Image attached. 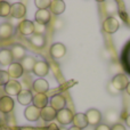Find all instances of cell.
<instances>
[{"instance_id": "obj_35", "label": "cell", "mask_w": 130, "mask_h": 130, "mask_svg": "<svg viewBox=\"0 0 130 130\" xmlns=\"http://www.w3.org/2000/svg\"><path fill=\"white\" fill-rule=\"evenodd\" d=\"M62 23H63V22H62V21L57 20V21H56V23H55V29H61V26H62V25H63V24H62Z\"/></svg>"}, {"instance_id": "obj_28", "label": "cell", "mask_w": 130, "mask_h": 130, "mask_svg": "<svg viewBox=\"0 0 130 130\" xmlns=\"http://www.w3.org/2000/svg\"><path fill=\"white\" fill-rule=\"evenodd\" d=\"M11 5L7 1H0V17H7L10 15Z\"/></svg>"}, {"instance_id": "obj_16", "label": "cell", "mask_w": 130, "mask_h": 130, "mask_svg": "<svg viewBox=\"0 0 130 130\" xmlns=\"http://www.w3.org/2000/svg\"><path fill=\"white\" fill-rule=\"evenodd\" d=\"M32 88L37 94H46L49 90V83L45 79H37L32 85Z\"/></svg>"}, {"instance_id": "obj_12", "label": "cell", "mask_w": 130, "mask_h": 130, "mask_svg": "<svg viewBox=\"0 0 130 130\" xmlns=\"http://www.w3.org/2000/svg\"><path fill=\"white\" fill-rule=\"evenodd\" d=\"M121 64L126 72L130 74V40L127 42L121 53Z\"/></svg>"}, {"instance_id": "obj_24", "label": "cell", "mask_w": 130, "mask_h": 130, "mask_svg": "<svg viewBox=\"0 0 130 130\" xmlns=\"http://www.w3.org/2000/svg\"><path fill=\"white\" fill-rule=\"evenodd\" d=\"M13 55L10 49H1L0 50V65L1 66H9L13 63Z\"/></svg>"}, {"instance_id": "obj_4", "label": "cell", "mask_w": 130, "mask_h": 130, "mask_svg": "<svg viewBox=\"0 0 130 130\" xmlns=\"http://www.w3.org/2000/svg\"><path fill=\"white\" fill-rule=\"evenodd\" d=\"M4 89L8 96H17L22 91V86L17 80H9L6 85L4 86Z\"/></svg>"}, {"instance_id": "obj_21", "label": "cell", "mask_w": 130, "mask_h": 130, "mask_svg": "<svg viewBox=\"0 0 130 130\" xmlns=\"http://www.w3.org/2000/svg\"><path fill=\"white\" fill-rule=\"evenodd\" d=\"M49 9L50 13L54 14V15H61L65 10V2L62 1V0H53L50 2Z\"/></svg>"}, {"instance_id": "obj_34", "label": "cell", "mask_w": 130, "mask_h": 130, "mask_svg": "<svg viewBox=\"0 0 130 130\" xmlns=\"http://www.w3.org/2000/svg\"><path fill=\"white\" fill-rule=\"evenodd\" d=\"M95 130H111V127L107 126V124H105V123L104 124H98Z\"/></svg>"}, {"instance_id": "obj_36", "label": "cell", "mask_w": 130, "mask_h": 130, "mask_svg": "<svg viewBox=\"0 0 130 130\" xmlns=\"http://www.w3.org/2000/svg\"><path fill=\"white\" fill-rule=\"evenodd\" d=\"M126 123L128 124V127L130 128V114L127 115V118H126Z\"/></svg>"}, {"instance_id": "obj_19", "label": "cell", "mask_w": 130, "mask_h": 130, "mask_svg": "<svg viewBox=\"0 0 130 130\" xmlns=\"http://www.w3.org/2000/svg\"><path fill=\"white\" fill-rule=\"evenodd\" d=\"M56 115L57 112L52 107V106H46V107L41 108V112H40V118L46 122H49L53 121V120L56 119Z\"/></svg>"}, {"instance_id": "obj_6", "label": "cell", "mask_w": 130, "mask_h": 130, "mask_svg": "<svg viewBox=\"0 0 130 130\" xmlns=\"http://www.w3.org/2000/svg\"><path fill=\"white\" fill-rule=\"evenodd\" d=\"M34 18H36V23L46 26L52 20V13L48 9H38L34 15Z\"/></svg>"}, {"instance_id": "obj_27", "label": "cell", "mask_w": 130, "mask_h": 130, "mask_svg": "<svg viewBox=\"0 0 130 130\" xmlns=\"http://www.w3.org/2000/svg\"><path fill=\"white\" fill-rule=\"evenodd\" d=\"M37 61L34 57L32 56H25L24 58L22 59V62H21V65H22L23 70L26 72H31L32 70H33L34 65H36Z\"/></svg>"}, {"instance_id": "obj_22", "label": "cell", "mask_w": 130, "mask_h": 130, "mask_svg": "<svg viewBox=\"0 0 130 130\" xmlns=\"http://www.w3.org/2000/svg\"><path fill=\"white\" fill-rule=\"evenodd\" d=\"M11 55H13V59L14 61H22L26 55L25 48L22 45H14L13 48L10 49Z\"/></svg>"}, {"instance_id": "obj_9", "label": "cell", "mask_w": 130, "mask_h": 130, "mask_svg": "<svg viewBox=\"0 0 130 130\" xmlns=\"http://www.w3.org/2000/svg\"><path fill=\"white\" fill-rule=\"evenodd\" d=\"M50 106H52L56 112H58V111L65 108V106H66V98L61 94L54 95V96L50 98Z\"/></svg>"}, {"instance_id": "obj_29", "label": "cell", "mask_w": 130, "mask_h": 130, "mask_svg": "<svg viewBox=\"0 0 130 130\" xmlns=\"http://www.w3.org/2000/svg\"><path fill=\"white\" fill-rule=\"evenodd\" d=\"M50 0H36L34 1V5L38 9H47L49 8L50 6Z\"/></svg>"}, {"instance_id": "obj_31", "label": "cell", "mask_w": 130, "mask_h": 130, "mask_svg": "<svg viewBox=\"0 0 130 130\" xmlns=\"http://www.w3.org/2000/svg\"><path fill=\"white\" fill-rule=\"evenodd\" d=\"M46 31V26L45 25H41V24H38V23H34V33L33 34H41L43 36Z\"/></svg>"}, {"instance_id": "obj_13", "label": "cell", "mask_w": 130, "mask_h": 130, "mask_svg": "<svg viewBox=\"0 0 130 130\" xmlns=\"http://www.w3.org/2000/svg\"><path fill=\"white\" fill-rule=\"evenodd\" d=\"M14 108V101L9 96H2L0 98V112L4 114H8Z\"/></svg>"}, {"instance_id": "obj_10", "label": "cell", "mask_w": 130, "mask_h": 130, "mask_svg": "<svg viewBox=\"0 0 130 130\" xmlns=\"http://www.w3.org/2000/svg\"><path fill=\"white\" fill-rule=\"evenodd\" d=\"M7 73H8V75L10 76V78H13V80H15V79H18L23 75L24 70H23L21 63H18V62H13V63L8 66Z\"/></svg>"}, {"instance_id": "obj_26", "label": "cell", "mask_w": 130, "mask_h": 130, "mask_svg": "<svg viewBox=\"0 0 130 130\" xmlns=\"http://www.w3.org/2000/svg\"><path fill=\"white\" fill-rule=\"evenodd\" d=\"M29 41L36 48H42L46 45V38L43 36H41V34H32L30 37Z\"/></svg>"}, {"instance_id": "obj_18", "label": "cell", "mask_w": 130, "mask_h": 130, "mask_svg": "<svg viewBox=\"0 0 130 130\" xmlns=\"http://www.w3.org/2000/svg\"><path fill=\"white\" fill-rule=\"evenodd\" d=\"M72 123H73V127H76L79 129H85L89 126L85 113H76V114H74Z\"/></svg>"}, {"instance_id": "obj_23", "label": "cell", "mask_w": 130, "mask_h": 130, "mask_svg": "<svg viewBox=\"0 0 130 130\" xmlns=\"http://www.w3.org/2000/svg\"><path fill=\"white\" fill-rule=\"evenodd\" d=\"M33 99V95L30 90L27 89H22V91L17 95V101L22 105H29Z\"/></svg>"}, {"instance_id": "obj_1", "label": "cell", "mask_w": 130, "mask_h": 130, "mask_svg": "<svg viewBox=\"0 0 130 130\" xmlns=\"http://www.w3.org/2000/svg\"><path fill=\"white\" fill-rule=\"evenodd\" d=\"M111 83L113 85V87H114L115 89L121 92V91H123V90H126L127 86H128V83H129V80L126 74L119 73V74L113 75L112 80H111Z\"/></svg>"}, {"instance_id": "obj_30", "label": "cell", "mask_w": 130, "mask_h": 130, "mask_svg": "<svg viewBox=\"0 0 130 130\" xmlns=\"http://www.w3.org/2000/svg\"><path fill=\"white\" fill-rule=\"evenodd\" d=\"M10 80V76L8 75L7 71H0V86H5Z\"/></svg>"}, {"instance_id": "obj_32", "label": "cell", "mask_w": 130, "mask_h": 130, "mask_svg": "<svg viewBox=\"0 0 130 130\" xmlns=\"http://www.w3.org/2000/svg\"><path fill=\"white\" fill-rule=\"evenodd\" d=\"M107 91L110 92V95H112V96H118V95L120 94V91L115 89L111 82H108V85H107Z\"/></svg>"}, {"instance_id": "obj_25", "label": "cell", "mask_w": 130, "mask_h": 130, "mask_svg": "<svg viewBox=\"0 0 130 130\" xmlns=\"http://www.w3.org/2000/svg\"><path fill=\"white\" fill-rule=\"evenodd\" d=\"M104 119H105L106 123L105 124H112V126H114V124L119 123V119H120V115L119 113L117 112L115 110H110L107 111V112L105 113V115H104Z\"/></svg>"}, {"instance_id": "obj_33", "label": "cell", "mask_w": 130, "mask_h": 130, "mask_svg": "<svg viewBox=\"0 0 130 130\" xmlns=\"http://www.w3.org/2000/svg\"><path fill=\"white\" fill-rule=\"evenodd\" d=\"M111 130H126V127L121 123H117V124L111 127Z\"/></svg>"}, {"instance_id": "obj_15", "label": "cell", "mask_w": 130, "mask_h": 130, "mask_svg": "<svg viewBox=\"0 0 130 130\" xmlns=\"http://www.w3.org/2000/svg\"><path fill=\"white\" fill-rule=\"evenodd\" d=\"M40 112H41V110L38 107H36V106H33V105L27 106L24 111V117H25V119L31 121V122L38 121L39 118H40Z\"/></svg>"}, {"instance_id": "obj_2", "label": "cell", "mask_w": 130, "mask_h": 130, "mask_svg": "<svg viewBox=\"0 0 130 130\" xmlns=\"http://www.w3.org/2000/svg\"><path fill=\"white\" fill-rule=\"evenodd\" d=\"M73 117H74V114L72 113V111L65 107V108H63V110H61V111L57 112L56 120L58 121L59 124H62V126H66V124L72 123V121H73Z\"/></svg>"}, {"instance_id": "obj_5", "label": "cell", "mask_w": 130, "mask_h": 130, "mask_svg": "<svg viewBox=\"0 0 130 130\" xmlns=\"http://www.w3.org/2000/svg\"><path fill=\"white\" fill-rule=\"evenodd\" d=\"M10 15L14 18H18V20L25 17V15H26V6L24 4H22V2L13 4L10 7Z\"/></svg>"}, {"instance_id": "obj_3", "label": "cell", "mask_w": 130, "mask_h": 130, "mask_svg": "<svg viewBox=\"0 0 130 130\" xmlns=\"http://www.w3.org/2000/svg\"><path fill=\"white\" fill-rule=\"evenodd\" d=\"M119 21L114 17V16H110L103 22V30L104 32L108 34H113L118 31L119 29Z\"/></svg>"}, {"instance_id": "obj_11", "label": "cell", "mask_w": 130, "mask_h": 130, "mask_svg": "<svg viewBox=\"0 0 130 130\" xmlns=\"http://www.w3.org/2000/svg\"><path fill=\"white\" fill-rule=\"evenodd\" d=\"M65 54H66V47L63 43L56 42L54 45H52V47H50V55H52L53 58L59 59L62 57H64Z\"/></svg>"}, {"instance_id": "obj_37", "label": "cell", "mask_w": 130, "mask_h": 130, "mask_svg": "<svg viewBox=\"0 0 130 130\" xmlns=\"http://www.w3.org/2000/svg\"><path fill=\"white\" fill-rule=\"evenodd\" d=\"M126 91H127V94L130 96V81H129V83H128V86H127V88H126Z\"/></svg>"}, {"instance_id": "obj_7", "label": "cell", "mask_w": 130, "mask_h": 130, "mask_svg": "<svg viewBox=\"0 0 130 130\" xmlns=\"http://www.w3.org/2000/svg\"><path fill=\"white\" fill-rule=\"evenodd\" d=\"M86 117H87V120H88V123L91 124V126H98L102 121V113L99 112L98 110L96 108H90L86 112Z\"/></svg>"}, {"instance_id": "obj_38", "label": "cell", "mask_w": 130, "mask_h": 130, "mask_svg": "<svg viewBox=\"0 0 130 130\" xmlns=\"http://www.w3.org/2000/svg\"><path fill=\"white\" fill-rule=\"evenodd\" d=\"M69 130H82V129H79V128H76V127H71Z\"/></svg>"}, {"instance_id": "obj_14", "label": "cell", "mask_w": 130, "mask_h": 130, "mask_svg": "<svg viewBox=\"0 0 130 130\" xmlns=\"http://www.w3.org/2000/svg\"><path fill=\"white\" fill-rule=\"evenodd\" d=\"M32 72H33L36 75L40 76V78L46 76L48 73H49V65H48V63L45 61H38L36 63V65H34Z\"/></svg>"}, {"instance_id": "obj_8", "label": "cell", "mask_w": 130, "mask_h": 130, "mask_svg": "<svg viewBox=\"0 0 130 130\" xmlns=\"http://www.w3.org/2000/svg\"><path fill=\"white\" fill-rule=\"evenodd\" d=\"M18 31L22 36H30L34 33V23L29 20H23L22 22L18 24Z\"/></svg>"}, {"instance_id": "obj_17", "label": "cell", "mask_w": 130, "mask_h": 130, "mask_svg": "<svg viewBox=\"0 0 130 130\" xmlns=\"http://www.w3.org/2000/svg\"><path fill=\"white\" fill-rule=\"evenodd\" d=\"M14 33V26L10 23H1L0 24V40H7L11 38Z\"/></svg>"}, {"instance_id": "obj_20", "label": "cell", "mask_w": 130, "mask_h": 130, "mask_svg": "<svg viewBox=\"0 0 130 130\" xmlns=\"http://www.w3.org/2000/svg\"><path fill=\"white\" fill-rule=\"evenodd\" d=\"M32 103H33V106L41 110L48 105V96L46 94H36L33 96Z\"/></svg>"}]
</instances>
